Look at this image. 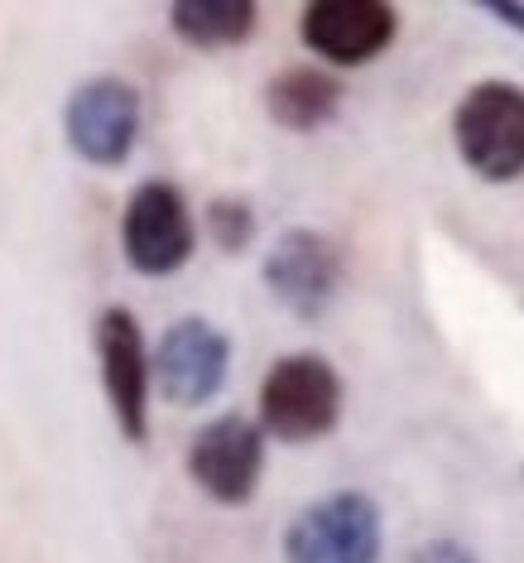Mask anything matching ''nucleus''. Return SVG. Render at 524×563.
<instances>
[{"instance_id": "obj_15", "label": "nucleus", "mask_w": 524, "mask_h": 563, "mask_svg": "<svg viewBox=\"0 0 524 563\" xmlns=\"http://www.w3.org/2000/svg\"><path fill=\"white\" fill-rule=\"evenodd\" d=\"M477 10H486L495 24H505L510 34H520L524 40V0H471Z\"/></svg>"}, {"instance_id": "obj_4", "label": "nucleus", "mask_w": 524, "mask_h": 563, "mask_svg": "<svg viewBox=\"0 0 524 563\" xmlns=\"http://www.w3.org/2000/svg\"><path fill=\"white\" fill-rule=\"evenodd\" d=\"M121 251L125 265L145 279L178 275L198 251V217L183 188L169 178H145L121 212Z\"/></svg>"}, {"instance_id": "obj_9", "label": "nucleus", "mask_w": 524, "mask_h": 563, "mask_svg": "<svg viewBox=\"0 0 524 563\" xmlns=\"http://www.w3.org/2000/svg\"><path fill=\"white\" fill-rule=\"evenodd\" d=\"M400 34L394 0H303L299 40L327 68H366Z\"/></svg>"}, {"instance_id": "obj_8", "label": "nucleus", "mask_w": 524, "mask_h": 563, "mask_svg": "<svg viewBox=\"0 0 524 563\" xmlns=\"http://www.w3.org/2000/svg\"><path fill=\"white\" fill-rule=\"evenodd\" d=\"M342 246L313 227H289L285 236L270 246L260 265V279L270 289V299L299 323H317L332 299L342 289Z\"/></svg>"}, {"instance_id": "obj_12", "label": "nucleus", "mask_w": 524, "mask_h": 563, "mask_svg": "<svg viewBox=\"0 0 524 563\" xmlns=\"http://www.w3.org/2000/svg\"><path fill=\"white\" fill-rule=\"evenodd\" d=\"M255 24H260V0H169V30L202 54L246 44Z\"/></svg>"}, {"instance_id": "obj_6", "label": "nucleus", "mask_w": 524, "mask_h": 563, "mask_svg": "<svg viewBox=\"0 0 524 563\" xmlns=\"http://www.w3.org/2000/svg\"><path fill=\"white\" fill-rule=\"evenodd\" d=\"M97 366L101 390H107L111 419L121 439L145 448L149 443V390H155V352L145 347V328L125 303L97 313Z\"/></svg>"}, {"instance_id": "obj_14", "label": "nucleus", "mask_w": 524, "mask_h": 563, "mask_svg": "<svg viewBox=\"0 0 524 563\" xmlns=\"http://www.w3.org/2000/svg\"><path fill=\"white\" fill-rule=\"evenodd\" d=\"M409 563H481L462 540H428V544H419L414 554H409Z\"/></svg>"}, {"instance_id": "obj_3", "label": "nucleus", "mask_w": 524, "mask_h": 563, "mask_svg": "<svg viewBox=\"0 0 524 563\" xmlns=\"http://www.w3.org/2000/svg\"><path fill=\"white\" fill-rule=\"evenodd\" d=\"M386 516L366 492H327L285 525V563H380Z\"/></svg>"}, {"instance_id": "obj_11", "label": "nucleus", "mask_w": 524, "mask_h": 563, "mask_svg": "<svg viewBox=\"0 0 524 563\" xmlns=\"http://www.w3.org/2000/svg\"><path fill=\"white\" fill-rule=\"evenodd\" d=\"M265 111L293 135H313L342 111V82L327 68H285L265 87Z\"/></svg>"}, {"instance_id": "obj_7", "label": "nucleus", "mask_w": 524, "mask_h": 563, "mask_svg": "<svg viewBox=\"0 0 524 563\" xmlns=\"http://www.w3.org/2000/svg\"><path fill=\"white\" fill-rule=\"evenodd\" d=\"M265 439L260 419L216 415L188 443V477L216 506H246L265 477Z\"/></svg>"}, {"instance_id": "obj_1", "label": "nucleus", "mask_w": 524, "mask_h": 563, "mask_svg": "<svg viewBox=\"0 0 524 563\" xmlns=\"http://www.w3.org/2000/svg\"><path fill=\"white\" fill-rule=\"evenodd\" d=\"M453 145L481 184L524 178V87L505 78L467 87L453 111Z\"/></svg>"}, {"instance_id": "obj_13", "label": "nucleus", "mask_w": 524, "mask_h": 563, "mask_svg": "<svg viewBox=\"0 0 524 563\" xmlns=\"http://www.w3.org/2000/svg\"><path fill=\"white\" fill-rule=\"evenodd\" d=\"M202 222H208V236L222 255H241L255 241V208L246 198H212Z\"/></svg>"}, {"instance_id": "obj_2", "label": "nucleus", "mask_w": 524, "mask_h": 563, "mask_svg": "<svg viewBox=\"0 0 524 563\" xmlns=\"http://www.w3.org/2000/svg\"><path fill=\"white\" fill-rule=\"evenodd\" d=\"M260 424L279 443H317L342 419V376L327 356L289 352L260 380Z\"/></svg>"}, {"instance_id": "obj_10", "label": "nucleus", "mask_w": 524, "mask_h": 563, "mask_svg": "<svg viewBox=\"0 0 524 563\" xmlns=\"http://www.w3.org/2000/svg\"><path fill=\"white\" fill-rule=\"evenodd\" d=\"M232 376V338L212 318H178L155 347V386L174 409H202Z\"/></svg>"}, {"instance_id": "obj_5", "label": "nucleus", "mask_w": 524, "mask_h": 563, "mask_svg": "<svg viewBox=\"0 0 524 563\" xmlns=\"http://www.w3.org/2000/svg\"><path fill=\"white\" fill-rule=\"evenodd\" d=\"M140 125H145V101L140 87L116 78V73H101L73 87L68 107H63V135L68 150L92 169H121L135 155Z\"/></svg>"}]
</instances>
